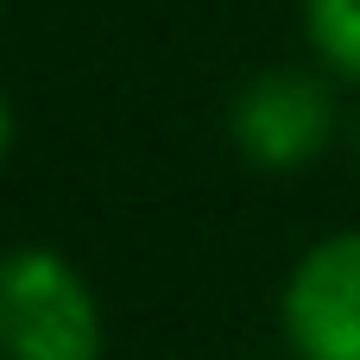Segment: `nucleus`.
I'll use <instances>...</instances> for the list:
<instances>
[{
    "label": "nucleus",
    "mask_w": 360,
    "mask_h": 360,
    "mask_svg": "<svg viewBox=\"0 0 360 360\" xmlns=\"http://www.w3.org/2000/svg\"><path fill=\"white\" fill-rule=\"evenodd\" d=\"M0 360H108L95 278L57 247H0Z\"/></svg>",
    "instance_id": "nucleus-1"
},
{
    "label": "nucleus",
    "mask_w": 360,
    "mask_h": 360,
    "mask_svg": "<svg viewBox=\"0 0 360 360\" xmlns=\"http://www.w3.org/2000/svg\"><path fill=\"white\" fill-rule=\"evenodd\" d=\"M335 133H342V101H335L329 70L272 63V70L247 76L228 101V139L266 177L310 171L335 146Z\"/></svg>",
    "instance_id": "nucleus-2"
},
{
    "label": "nucleus",
    "mask_w": 360,
    "mask_h": 360,
    "mask_svg": "<svg viewBox=\"0 0 360 360\" xmlns=\"http://www.w3.org/2000/svg\"><path fill=\"white\" fill-rule=\"evenodd\" d=\"M278 329L291 360H360V228L297 253L278 291Z\"/></svg>",
    "instance_id": "nucleus-3"
},
{
    "label": "nucleus",
    "mask_w": 360,
    "mask_h": 360,
    "mask_svg": "<svg viewBox=\"0 0 360 360\" xmlns=\"http://www.w3.org/2000/svg\"><path fill=\"white\" fill-rule=\"evenodd\" d=\"M304 38L335 82L360 89V0H304Z\"/></svg>",
    "instance_id": "nucleus-4"
},
{
    "label": "nucleus",
    "mask_w": 360,
    "mask_h": 360,
    "mask_svg": "<svg viewBox=\"0 0 360 360\" xmlns=\"http://www.w3.org/2000/svg\"><path fill=\"white\" fill-rule=\"evenodd\" d=\"M13 139H19V114H13V95H6V82H0V165H6V152H13Z\"/></svg>",
    "instance_id": "nucleus-5"
}]
</instances>
